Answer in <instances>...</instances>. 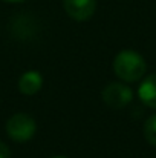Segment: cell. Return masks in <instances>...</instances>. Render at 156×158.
Masks as SVG:
<instances>
[{
  "mask_svg": "<svg viewBox=\"0 0 156 158\" xmlns=\"http://www.w3.org/2000/svg\"><path fill=\"white\" fill-rule=\"evenodd\" d=\"M3 2H6V3H22L25 0H3Z\"/></svg>",
  "mask_w": 156,
  "mask_h": 158,
  "instance_id": "obj_10",
  "label": "cell"
},
{
  "mask_svg": "<svg viewBox=\"0 0 156 158\" xmlns=\"http://www.w3.org/2000/svg\"><path fill=\"white\" fill-rule=\"evenodd\" d=\"M138 97L147 107L156 109V72L147 75L141 81L138 88Z\"/></svg>",
  "mask_w": 156,
  "mask_h": 158,
  "instance_id": "obj_7",
  "label": "cell"
},
{
  "mask_svg": "<svg viewBox=\"0 0 156 158\" xmlns=\"http://www.w3.org/2000/svg\"><path fill=\"white\" fill-rule=\"evenodd\" d=\"M113 72L124 83L139 81L147 72V63L144 57L136 51L124 49L113 58Z\"/></svg>",
  "mask_w": 156,
  "mask_h": 158,
  "instance_id": "obj_1",
  "label": "cell"
},
{
  "mask_svg": "<svg viewBox=\"0 0 156 158\" xmlns=\"http://www.w3.org/2000/svg\"><path fill=\"white\" fill-rule=\"evenodd\" d=\"M52 158H67V157H63V155H57V157H52Z\"/></svg>",
  "mask_w": 156,
  "mask_h": 158,
  "instance_id": "obj_11",
  "label": "cell"
},
{
  "mask_svg": "<svg viewBox=\"0 0 156 158\" xmlns=\"http://www.w3.org/2000/svg\"><path fill=\"white\" fill-rule=\"evenodd\" d=\"M144 137L150 146L156 148V114L150 115L144 123Z\"/></svg>",
  "mask_w": 156,
  "mask_h": 158,
  "instance_id": "obj_8",
  "label": "cell"
},
{
  "mask_svg": "<svg viewBox=\"0 0 156 158\" xmlns=\"http://www.w3.org/2000/svg\"><path fill=\"white\" fill-rule=\"evenodd\" d=\"M101 98L110 109H122L133 100V91L129 85L121 81H112L106 85L101 92Z\"/></svg>",
  "mask_w": 156,
  "mask_h": 158,
  "instance_id": "obj_3",
  "label": "cell"
},
{
  "mask_svg": "<svg viewBox=\"0 0 156 158\" xmlns=\"http://www.w3.org/2000/svg\"><path fill=\"white\" fill-rule=\"evenodd\" d=\"M37 132V123L35 118L29 114L18 112L9 117L6 121V134L8 137L15 143H25L29 141Z\"/></svg>",
  "mask_w": 156,
  "mask_h": 158,
  "instance_id": "obj_2",
  "label": "cell"
},
{
  "mask_svg": "<svg viewBox=\"0 0 156 158\" xmlns=\"http://www.w3.org/2000/svg\"><path fill=\"white\" fill-rule=\"evenodd\" d=\"M35 20L28 14H20L11 20V32L14 37L28 40L35 35Z\"/></svg>",
  "mask_w": 156,
  "mask_h": 158,
  "instance_id": "obj_5",
  "label": "cell"
},
{
  "mask_svg": "<svg viewBox=\"0 0 156 158\" xmlns=\"http://www.w3.org/2000/svg\"><path fill=\"white\" fill-rule=\"evenodd\" d=\"M66 14L75 22L89 20L97 11V0H63Z\"/></svg>",
  "mask_w": 156,
  "mask_h": 158,
  "instance_id": "obj_4",
  "label": "cell"
},
{
  "mask_svg": "<svg viewBox=\"0 0 156 158\" xmlns=\"http://www.w3.org/2000/svg\"><path fill=\"white\" fill-rule=\"evenodd\" d=\"M0 158H11V149L3 141H0Z\"/></svg>",
  "mask_w": 156,
  "mask_h": 158,
  "instance_id": "obj_9",
  "label": "cell"
},
{
  "mask_svg": "<svg viewBox=\"0 0 156 158\" xmlns=\"http://www.w3.org/2000/svg\"><path fill=\"white\" fill-rule=\"evenodd\" d=\"M43 86V75L38 71H28L18 80V91L23 95H35Z\"/></svg>",
  "mask_w": 156,
  "mask_h": 158,
  "instance_id": "obj_6",
  "label": "cell"
}]
</instances>
